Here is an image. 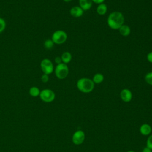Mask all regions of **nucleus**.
Returning a JSON list of instances; mask_svg holds the SVG:
<instances>
[{
  "label": "nucleus",
  "instance_id": "f257e3e1",
  "mask_svg": "<svg viewBox=\"0 0 152 152\" xmlns=\"http://www.w3.org/2000/svg\"><path fill=\"white\" fill-rule=\"evenodd\" d=\"M124 21L125 18L122 13L119 11H113L108 15L107 23L110 28L118 30L124 24Z\"/></svg>",
  "mask_w": 152,
  "mask_h": 152
},
{
  "label": "nucleus",
  "instance_id": "a878e982",
  "mask_svg": "<svg viewBox=\"0 0 152 152\" xmlns=\"http://www.w3.org/2000/svg\"><path fill=\"white\" fill-rule=\"evenodd\" d=\"M64 2H71L72 0H63Z\"/></svg>",
  "mask_w": 152,
  "mask_h": 152
},
{
  "label": "nucleus",
  "instance_id": "0eeeda50",
  "mask_svg": "<svg viewBox=\"0 0 152 152\" xmlns=\"http://www.w3.org/2000/svg\"><path fill=\"white\" fill-rule=\"evenodd\" d=\"M86 135L84 132L81 129L76 131L72 135V141L75 145H80L84 141Z\"/></svg>",
  "mask_w": 152,
  "mask_h": 152
},
{
  "label": "nucleus",
  "instance_id": "9b49d317",
  "mask_svg": "<svg viewBox=\"0 0 152 152\" xmlns=\"http://www.w3.org/2000/svg\"><path fill=\"white\" fill-rule=\"evenodd\" d=\"M92 5L93 2L91 0H79V7H80L84 11L90 10Z\"/></svg>",
  "mask_w": 152,
  "mask_h": 152
},
{
  "label": "nucleus",
  "instance_id": "2eb2a0df",
  "mask_svg": "<svg viewBox=\"0 0 152 152\" xmlns=\"http://www.w3.org/2000/svg\"><path fill=\"white\" fill-rule=\"evenodd\" d=\"M28 93L29 94L33 97H36L39 96L40 95V89L36 87V86H32L29 88L28 90Z\"/></svg>",
  "mask_w": 152,
  "mask_h": 152
},
{
  "label": "nucleus",
  "instance_id": "b1692460",
  "mask_svg": "<svg viewBox=\"0 0 152 152\" xmlns=\"http://www.w3.org/2000/svg\"><path fill=\"white\" fill-rule=\"evenodd\" d=\"M91 1L97 4H100L103 3L104 1V0H91Z\"/></svg>",
  "mask_w": 152,
  "mask_h": 152
},
{
  "label": "nucleus",
  "instance_id": "ddd939ff",
  "mask_svg": "<svg viewBox=\"0 0 152 152\" xmlns=\"http://www.w3.org/2000/svg\"><path fill=\"white\" fill-rule=\"evenodd\" d=\"M62 63L67 64L69 63L72 59V55L69 52H64L61 56Z\"/></svg>",
  "mask_w": 152,
  "mask_h": 152
},
{
  "label": "nucleus",
  "instance_id": "1a4fd4ad",
  "mask_svg": "<svg viewBox=\"0 0 152 152\" xmlns=\"http://www.w3.org/2000/svg\"><path fill=\"white\" fill-rule=\"evenodd\" d=\"M70 14L71 16L75 18H78L83 15L84 11L79 6L72 7L70 10Z\"/></svg>",
  "mask_w": 152,
  "mask_h": 152
},
{
  "label": "nucleus",
  "instance_id": "a211bd4d",
  "mask_svg": "<svg viewBox=\"0 0 152 152\" xmlns=\"http://www.w3.org/2000/svg\"><path fill=\"white\" fill-rule=\"evenodd\" d=\"M145 82L149 84L152 86V72H149L147 73L144 77Z\"/></svg>",
  "mask_w": 152,
  "mask_h": 152
},
{
  "label": "nucleus",
  "instance_id": "4be33fe9",
  "mask_svg": "<svg viewBox=\"0 0 152 152\" xmlns=\"http://www.w3.org/2000/svg\"><path fill=\"white\" fill-rule=\"evenodd\" d=\"M147 61L150 62V63H152V51L149 52L147 55Z\"/></svg>",
  "mask_w": 152,
  "mask_h": 152
},
{
  "label": "nucleus",
  "instance_id": "9d476101",
  "mask_svg": "<svg viewBox=\"0 0 152 152\" xmlns=\"http://www.w3.org/2000/svg\"><path fill=\"white\" fill-rule=\"evenodd\" d=\"M152 131L151 126L148 124H143L140 127V132L144 136H148L151 134Z\"/></svg>",
  "mask_w": 152,
  "mask_h": 152
},
{
  "label": "nucleus",
  "instance_id": "412c9836",
  "mask_svg": "<svg viewBox=\"0 0 152 152\" xmlns=\"http://www.w3.org/2000/svg\"><path fill=\"white\" fill-rule=\"evenodd\" d=\"M40 80H41V81H42V83H46L48 82V81H49V75L46 74H43L41 75Z\"/></svg>",
  "mask_w": 152,
  "mask_h": 152
},
{
  "label": "nucleus",
  "instance_id": "f3484780",
  "mask_svg": "<svg viewBox=\"0 0 152 152\" xmlns=\"http://www.w3.org/2000/svg\"><path fill=\"white\" fill-rule=\"evenodd\" d=\"M44 47L46 49L49 50L51 49L52 48H53L55 43H53V42L52 40L51 39H46L45 42H44Z\"/></svg>",
  "mask_w": 152,
  "mask_h": 152
},
{
  "label": "nucleus",
  "instance_id": "39448f33",
  "mask_svg": "<svg viewBox=\"0 0 152 152\" xmlns=\"http://www.w3.org/2000/svg\"><path fill=\"white\" fill-rule=\"evenodd\" d=\"M39 97L45 103H50L55 100V93L51 89L45 88L40 91Z\"/></svg>",
  "mask_w": 152,
  "mask_h": 152
},
{
  "label": "nucleus",
  "instance_id": "f03ea898",
  "mask_svg": "<svg viewBox=\"0 0 152 152\" xmlns=\"http://www.w3.org/2000/svg\"><path fill=\"white\" fill-rule=\"evenodd\" d=\"M94 84L92 79L84 77L80 78L77 81L76 85L80 91L84 93H89L93 90Z\"/></svg>",
  "mask_w": 152,
  "mask_h": 152
},
{
  "label": "nucleus",
  "instance_id": "dca6fc26",
  "mask_svg": "<svg viewBox=\"0 0 152 152\" xmlns=\"http://www.w3.org/2000/svg\"><path fill=\"white\" fill-rule=\"evenodd\" d=\"M92 80L94 84H100L104 80V76L101 73H96L94 75Z\"/></svg>",
  "mask_w": 152,
  "mask_h": 152
},
{
  "label": "nucleus",
  "instance_id": "20e7f679",
  "mask_svg": "<svg viewBox=\"0 0 152 152\" xmlns=\"http://www.w3.org/2000/svg\"><path fill=\"white\" fill-rule=\"evenodd\" d=\"M68 36L66 33L62 30H58L54 31L52 35L51 39L55 44L61 45L66 42Z\"/></svg>",
  "mask_w": 152,
  "mask_h": 152
},
{
  "label": "nucleus",
  "instance_id": "6ab92c4d",
  "mask_svg": "<svg viewBox=\"0 0 152 152\" xmlns=\"http://www.w3.org/2000/svg\"><path fill=\"white\" fill-rule=\"evenodd\" d=\"M6 28V22L5 20L0 17V33L3 32Z\"/></svg>",
  "mask_w": 152,
  "mask_h": 152
},
{
  "label": "nucleus",
  "instance_id": "aec40b11",
  "mask_svg": "<svg viewBox=\"0 0 152 152\" xmlns=\"http://www.w3.org/2000/svg\"><path fill=\"white\" fill-rule=\"evenodd\" d=\"M146 147L152 150V134L148 135L146 141Z\"/></svg>",
  "mask_w": 152,
  "mask_h": 152
},
{
  "label": "nucleus",
  "instance_id": "393cba45",
  "mask_svg": "<svg viewBox=\"0 0 152 152\" xmlns=\"http://www.w3.org/2000/svg\"><path fill=\"white\" fill-rule=\"evenodd\" d=\"M142 152H152V150L151 149H150L149 148L145 147H144L142 150Z\"/></svg>",
  "mask_w": 152,
  "mask_h": 152
},
{
  "label": "nucleus",
  "instance_id": "5701e85b",
  "mask_svg": "<svg viewBox=\"0 0 152 152\" xmlns=\"http://www.w3.org/2000/svg\"><path fill=\"white\" fill-rule=\"evenodd\" d=\"M55 62L56 64V65L59 64L61 63H62V59L61 56H56L55 58Z\"/></svg>",
  "mask_w": 152,
  "mask_h": 152
},
{
  "label": "nucleus",
  "instance_id": "6e6552de",
  "mask_svg": "<svg viewBox=\"0 0 152 152\" xmlns=\"http://www.w3.org/2000/svg\"><path fill=\"white\" fill-rule=\"evenodd\" d=\"M120 97L123 102L128 103L132 100V93L129 89L124 88L120 93Z\"/></svg>",
  "mask_w": 152,
  "mask_h": 152
},
{
  "label": "nucleus",
  "instance_id": "f8f14e48",
  "mask_svg": "<svg viewBox=\"0 0 152 152\" xmlns=\"http://www.w3.org/2000/svg\"><path fill=\"white\" fill-rule=\"evenodd\" d=\"M118 30H119V33L124 37H126L129 36L131 33V28L127 24H124L119 27Z\"/></svg>",
  "mask_w": 152,
  "mask_h": 152
},
{
  "label": "nucleus",
  "instance_id": "4468645a",
  "mask_svg": "<svg viewBox=\"0 0 152 152\" xmlns=\"http://www.w3.org/2000/svg\"><path fill=\"white\" fill-rule=\"evenodd\" d=\"M107 10V5L104 4V3H102L100 4H98V6L96 8V12L99 15H104Z\"/></svg>",
  "mask_w": 152,
  "mask_h": 152
},
{
  "label": "nucleus",
  "instance_id": "bb28decb",
  "mask_svg": "<svg viewBox=\"0 0 152 152\" xmlns=\"http://www.w3.org/2000/svg\"><path fill=\"white\" fill-rule=\"evenodd\" d=\"M126 152H135V151H132V150H129V151H126Z\"/></svg>",
  "mask_w": 152,
  "mask_h": 152
},
{
  "label": "nucleus",
  "instance_id": "423d86ee",
  "mask_svg": "<svg viewBox=\"0 0 152 152\" xmlns=\"http://www.w3.org/2000/svg\"><path fill=\"white\" fill-rule=\"evenodd\" d=\"M40 68L43 74L50 75L54 71V66L52 62L48 58L43 59L40 64Z\"/></svg>",
  "mask_w": 152,
  "mask_h": 152
},
{
  "label": "nucleus",
  "instance_id": "7ed1b4c3",
  "mask_svg": "<svg viewBox=\"0 0 152 152\" xmlns=\"http://www.w3.org/2000/svg\"><path fill=\"white\" fill-rule=\"evenodd\" d=\"M54 72L55 76L59 80L65 79L69 74V68L67 64L61 63L56 65L54 68Z\"/></svg>",
  "mask_w": 152,
  "mask_h": 152
}]
</instances>
